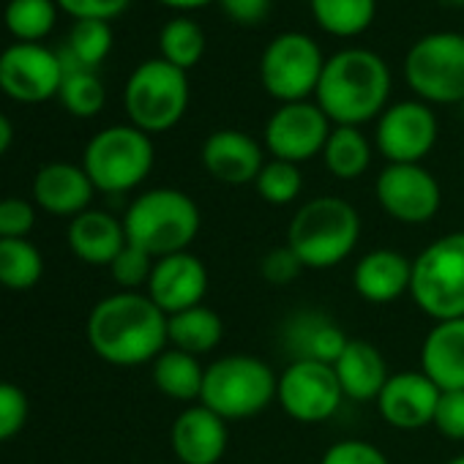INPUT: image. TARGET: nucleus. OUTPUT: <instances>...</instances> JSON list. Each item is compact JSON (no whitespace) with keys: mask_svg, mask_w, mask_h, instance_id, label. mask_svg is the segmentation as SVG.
<instances>
[{"mask_svg":"<svg viewBox=\"0 0 464 464\" xmlns=\"http://www.w3.org/2000/svg\"><path fill=\"white\" fill-rule=\"evenodd\" d=\"M123 104L131 126L145 134H161L180 123L188 107V80L186 72L153 58L140 63L123 91Z\"/></svg>","mask_w":464,"mask_h":464,"instance_id":"7","label":"nucleus"},{"mask_svg":"<svg viewBox=\"0 0 464 464\" xmlns=\"http://www.w3.org/2000/svg\"><path fill=\"white\" fill-rule=\"evenodd\" d=\"M431 426L453 442L464 440V391H442L440 393Z\"/></svg>","mask_w":464,"mask_h":464,"instance_id":"39","label":"nucleus"},{"mask_svg":"<svg viewBox=\"0 0 464 464\" xmlns=\"http://www.w3.org/2000/svg\"><path fill=\"white\" fill-rule=\"evenodd\" d=\"M287 344L293 350V361H320V363H336V358L344 353L350 336L328 320L320 312H306L290 320L287 325Z\"/></svg>","mask_w":464,"mask_h":464,"instance_id":"25","label":"nucleus"},{"mask_svg":"<svg viewBox=\"0 0 464 464\" xmlns=\"http://www.w3.org/2000/svg\"><path fill=\"white\" fill-rule=\"evenodd\" d=\"M361 238V216L342 197H314L304 202L287 227V246L304 268L328 271L344 263Z\"/></svg>","mask_w":464,"mask_h":464,"instance_id":"3","label":"nucleus"},{"mask_svg":"<svg viewBox=\"0 0 464 464\" xmlns=\"http://www.w3.org/2000/svg\"><path fill=\"white\" fill-rule=\"evenodd\" d=\"M61 102L63 107L77 118H93L102 112L107 93L102 80L93 69L82 66H63V85H61Z\"/></svg>","mask_w":464,"mask_h":464,"instance_id":"33","label":"nucleus"},{"mask_svg":"<svg viewBox=\"0 0 464 464\" xmlns=\"http://www.w3.org/2000/svg\"><path fill=\"white\" fill-rule=\"evenodd\" d=\"M112 50V31L110 23L104 20H77L69 44L61 55L63 66H82V69H96Z\"/></svg>","mask_w":464,"mask_h":464,"instance_id":"31","label":"nucleus"},{"mask_svg":"<svg viewBox=\"0 0 464 464\" xmlns=\"http://www.w3.org/2000/svg\"><path fill=\"white\" fill-rule=\"evenodd\" d=\"M410 295L434 323L464 317V232H448L412 260Z\"/></svg>","mask_w":464,"mask_h":464,"instance_id":"6","label":"nucleus"},{"mask_svg":"<svg viewBox=\"0 0 464 464\" xmlns=\"http://www.w3.org/2000/svg\"><path fill=\"white\" fill-rule=\"evenodd\" d=\"M93 180L88 172L69 161L44 164L34 178V199L39 208L55 216H80L93 199Z\"/></svg>","mask_w":464,"mask_h":464,"instance_id":"21","label":"nucleus"},{"mask_svg":"<svg viewBox=\"0 0 464 464\" xmlns=\"http://www.w3.org/2000/svg\"><path fill=\"white\" fill-rule=\"evenodd\" d=\"M445 464H464V453H461V456H453V459H448Z\"/></svg>","mask_w":464,"mask_h":464,"instance_id":"46","label":"nucleus"},{"mask_svg":"<svg viewBox=\"0 0 464 464\" xmlns=\"http://www.w3.org/2000/svg\"><path fill=\"white\" fill-rule=\"evenodd\" d=\"M331 129L334 126L317 102L282 104L266 123V148L271 159L301 164L323 156Z\"/></svg>","mask_w":464,"mask_h":464,"instance_id":"13","label":"nucleus"},{"mask_svg":"<svg viewBox=\"0 0 464 464\" xmlns=\"http://www.w3.org/2000/svg\"><path fill=\"white\" fill-rule=\"evenodd\" d=\"M320 464H391L388 456L366 440H339L325 448Z\"/></svg>","mask_w":464,"mask_h":464,"instance_id":"38","label":"nucleus"},{"mask_svg":"<svg viewBox=\"0 0 464 464\" xmlns=\"http://www.w3.org/2000/svg\"><path fill=\"white\" fill-rule=\"evenodd\" d=\"M91 350L112 366L153 363L167 350V314L145 293L102 298L88 317Z\"/></svg>","mask_w":464,"mask_h":464,"instance_id":"1","label":"nucleus"},{"mask_svg":"<svg viewBox=\"0 0 464 464\" xmlns=\"http://www.w3.org/2000/svg\"><path fill=\"white\" fill-rule=\"evenodd\" d=\"M334 372L344 391V399L353 401H377L391 372L382 353L366 339H350L344 353L336 358Z\"/></svg>","mask_w":464,"mask_h":464,"instance_id":"23","label":"nucleus"},{"mask_svg":"<svg viewBox=\"0 0 464 464\" xmlns=\"http://www.w3.org/2000/svg\"><path fill=\"white\" fill-rule=\"evenodd\" d=\"M304 271V263L298 260V255L285 244L271 249L263 260H260V276L274 285V287H285L290 282H295Z\"/></svg>","mask_w":464,"mask_h":464,"instance_id":"41","label":"nucleus"},{"mask_svg":"<svg viewBox=\"0 0 464 464\" xmlns=\"http://www.w3.org/2000/svg\"><path fill=\"white\" fill-rule=\"evenodd\" d=\"M323 161L334 178L355 180L372 164V142L358 126H334L323 148Z\"/></svg>","mask_w":464,"mask_h":464,"instance_id":"28","label":"nucleus"},{"mask_svg":"<svg viewBox=\"0 0 464 464\" xmlns=\"http://www.w3.org/2000/svg\"><path fill=\"white\" fill-rule=\"evenodd\" d=\"M12 140H14V129H12L9 118H6L4 112H0V156H4V153L9 150Z\"/></svg>","mask_w":464,"mask_h":464,"instance_id":"44","label":"nucleus"},{"mask_svg":"<svg viewBox=\"0 0 464 464\" xmlns=\"http://www.w3.org/2000/svg\"><path fill=\"white\" fill-rule=\"evenodd\" d=\"M216 4L238 25H257L271 12V0H216Z\"/></svg>","mask_w":464,"mask_h":464,"instance_id":"43","label":"nucleus"},{"mask_svg":"<svg viewBox=\"0 0 464 464\" xmlns=\"http://www.w3.org/2000/svg\"><path fill=\"white\" fill-rule=\"evenodd\" d=\"M412 260L396 249H372L353 268V287L366 304H393L410 295Z\"/></svg>","mask_w":464,"mask_h":464,"instance_id":"20","label":"nucleus"},{"mask_svg":"<svg viewBox=\"0 0 464 464\" xmlns=\"http://www.w3.org/2000/svg\"><path fill=\"white\" fill-rule=\"evenodd\" d=\"M437 118L426 102H396L377 118V150L388 164H420L437 145Z\"/></svg>","mask_w":464,"mask_h":464,"instance_id":"12","label":"nucleus"},{"mask_svg":"<svg viewBox=\"0 0 464 464\" xmlns=\"http://www.w3.org/2000/svg\"><path fill=\"white\" fill-rule=\"evenodd\" d=\"M279 407L298 423H323L344 401V391L331 363L293 361L276 380Z\"/></svg>","mask_w":464,"mask_h":464,"instance_id":"11","label":"nucleus"},{"mask_svg":"<svg viewBox=\"0 0 464 464\" xmlns=\"http://www.w3.org/2000/svg\"><path fill=\"white\" fill-rule=\"evenodd\" d=\"M420 372L440 391H464V317L431 325L420 344Z\"/></svg>","mask_w":464,"mask_h":464,"instance_id":"22","label":"nucleus"},{"mask_svg":"<svg viewBox=\"0 0 464 464\" xmlns=\"http://www.w3.org/2000/svg\"><path fill=\"white\" fill-rule=\"evenodd\" d=\"M227 420L205 404H188L169 429V445L180 464H218L227 453Z\"/></svg>","mask_w":464,"mask_h":464,"instance_id":"19","label":"nucleus"},{"mask_svg":"<svg viewBox=\"0 0 464 464\" xmlns=\"http://www.w3.org/2000/svg\"><path fill=\"white\" fill-rule=\"evenodd\" d=\"M28 420V396L14 382H0V442L20 434Z\"/></svg>","mask_w":464,"mask_h":464,"instance_id":"37","label":"nucleus"},{"mask_svg":"<svg viewBox=\"0 0 464 464\" xmlns=\"http://www.w3.org/2000/svg\"><path fill=\"white\" fill-rule=\"evenodd\" d=\"M208 282L205 263L191 252H178L156 260L145 295L169 317L199 306L208 295Z\"/></svg>","mask_w":464,"mask_h":464,"instance_id":"16","label":"nucleus"},{"mask_svg":"<svg viewBox=\"0 0 464 464\" xmlns=\"http://www.w3.org/2000/svg\"><path fill=\"white\" fill-rule=\"evenodd\" d=\"M374 191L380 208L399 224H426L442 205L440 183L423 164H388Z\"/></svg>","mask_w":464,"mask_h":464,"instance_id":"15","label":"nucleus"},{"mask_svg":"<svg viewBox=\"0 0 464 464\" xmlns=\"http://www.w3.org/2000/svg\"><path fill=\"white\" fill-rule=\"evenodd\" d=\"M391 96L388 63L363 47H350L325 61L317 104L334 126H361L380 118Z\"/></svg>","mask_w":464,"mask_h":464,"instance_id":"2","label":"nucleus"},{"mask_svg":"<svg viewBox=\"0 0 464 464\" xmlns=\"http://www.w3.org/2000/svg\"><path fill=\"white\" fill-rule=\"evenodd\" d=\"M159 4H164L169 9H180V12H191V9H199V6L213 4V0H159Z\"/></svg>","mask_w":464,"mask_h":464,"instance_id":"45","label":"nucleus"},{"mask_svg":"<svg viewBox=\"0 0 464 464\" xmlns=\"http://www.w3.org/2000/svg\"><path fill=\"white\" fill-rule=\"evenodd\" d=\"M404 80L423 102L464 104V36L442 31L418 39L404 58Z\"/></svg>","mask_w":464,"mask_h":464,"instance_id":"9","label":"nucleus"},{"mask_svg":"<svg viewBox=\"0 0 464 464\" xmlns=\"http://www.w3.org/2000/svg\"><path fill=\"white\" fill-rule=\"evenodd\" d=\"M257 194L268 202V205H290L298 199L301 188H304V175L298 164L282 161V159H268L266 167L260 169L257 180H255Z\"/></svg>","mask_w":464,"mask_h":464,"instance_id":"35","label":"nucleus"},{"mask_svg":"<svg viewBox=\"0 0 464 464\" xmlns=\"http://www.w3.org/2000/svg\"><path fill=\"white\" fill-rule=\"evenodd\" d=\"M221 339H224V323L205 304L167 317V342L180 353L199 358L205 353H213L221 344Z\"/></svg>","mask_w":464,"mask_h":464,"instance_id":"26","label":"nucleus"},{"mask_svg":"<svg viewBox=\"0 0 464 464\" xmlns=\"http://www.w3.org/2000/svg\"><path fill=\"white\" fill-rule=\"evenodd\" d=\"M55 0H9L6 28L25 44H39L55 28Z\"/></svg>","mask_w":464,"mask_h":464,"instance_id":"34","label":"nucleus"},{"mask_svg":"<svg viewBox=\"0 0 464 464\" xmlns=\"http://www.w3.org/2000/svg\"><path fill=\"white\" fill-rule=\"evenodd\" d=\"M202 167L208 175L227 186H246L257 180L266 167L263 145L238 129H218L202 142Z\"/></svg>","mask_w":464,"mask_h":464,"instance_id":"18","label":"nucleus"},{"mask_svg":"<svg viewBox=\"0 0 464 464\" xmlns=\"http://www.w3.org/2000/svg\"><path fill=\"white\" fill-rule=\"evenodd\" d=\"M199 227L202 213L197 202L186 191L167 186L140 194L123 216L126 241L156 260L188 252L199 236Z\"/></svg>","mask_w":464,"mask_h":464,"instance_id":"4","label":"nucleus"},{"mask_svg":"<svg viewBox=\"0 0 464 464\" xmlns=\"http://www.w3.org/2000/svg\"><path fill=\"white\" fill-rule=\"evenodd\" d=\"M440 393L442 391L423 372H396L380 391L377 410L388 426L415 431L431 426Z\"/></svg>","mask_w":464,"mask_h":464,"instance_id":"17","label":"nucleus"},{"mask_svg":"<svg viewBox=\"0 0 464 464\" xmlns=\"http://www.w3.org/2000/svg\"><path fill=\"white\" fill-rule=\"evenodd\" d=\"M159 50L161 58L183 72L197 66L205 55V34L202 28L188 17L169 20L159 34Z\"/></svg>","mask_w":464,"mask_h":464,"instance_id":"32","label":"nucleus"},{"mask_svg":"<svg viewBox=\"0 0 464 464\" xmlns=\"http://www.w3.org/2000/svg\"><path fill=\"white\" fill-rule=\"evenodd\" d=\"M150 134L137 126H110L99 131L82 156V169L93 180L96 191L123 194L137 188L153 169Z\"/></svg>","mask_w":464,"mask_h":464,"instance_id":"8","label":"nucleus"},{"mask_svg":"<svg viewBox=\"0 0 464 464\" xmlns=\"http://www.w3.org/2000/svg\"><path fill=\"white\" fill-rule=\"evenodd\" d=\"M153 266H156V257H150L134 244H126L118 252V257L110 263V274L118 287H123L126 293H137L140 287H148Z\"/></svg>","mask_w":464,"mask_h":464,"instance_id":"36","label":"nucleus"},{"mask_svg":"<svg viewBox=\"0 0 464 464\" xmlns=\"http://www.w3.org/2000/svg\"><path fill=\"white\" fill-rule=\"evenodd\" d=\"M202 380H205V366L199 363L197 355L169 347L153 361V385L172 401H183V404L199 401Z\"/></svg>","mask_w":464,"mask_h":464,"instance_id":"27","label":"nucleus"},{"mask_svg":"<svg viewBox=\"0 0 464 464\" xmlns=\"http://www.w3.org/2000/svg\"><path fill=\"white\" fill-rule=\"evenodd\" d=\"M36 224V208L28 199H0V238H28Z\"/></svg>","mask_w":464,"mask_h":464,"instance_id":"40","label":"nucleus"},{"mask_svg":"<svg viewBox=\"0 0 464 464\" xmlns=\"http://www.w3.org/2000/svg\"><path fill=\"white\" fill-rule=\"evenodd\" d=\"M55 4L72 14L74 20H115L118 14L126 12L131 0H55Z\"/></svg>","mask_w":464,"mask_h":464,"instance_id":"42","label":"nucleus"},{"mask_svg":"<svg viewBox=\"0 0 464 464\" xmlns=\"http://www.w3.org/2000/svg\"><path fill=\"white\" fill-rule=\"evenodd\" d=\"M325 58L317 42L306 34H282L276 36L260 58V82L282 104L306 102L317 93Z\"/></svg>","mask_w":464,"mask_h":464,"instance_id":"10","label":"nucleus"},{"mask_svg":"<svg viewBox=\"0 0 464 464\" xmlns=\"http://www.w3.org/2000/svg\"><path fill=\"white\" fill-rule=\"evenodd\" d=\"M42 274V252L28 238H0V285L23 293L36 287Z\"/></svg>","mask_w":464,"mask_h":464,"instance_id":"30","label":"nucleus"},{"mask_svg":"<svg viewBox=\"0 0 464 464\" xmlns=\"http://www.w3.org/2000/svg\"><path fill=\"white\" fill-rule=\"evenodd\" d=\"M61 55L44 44L17 42L0 55V91L23 104H39L61 93Z\"/></svg>","mask_w":464,"mask_h":464,"instance_id":"14","label":"nucleus"},{"mask_svg":"<svg viewBox=\"0 0 464 464\" xmlns=\"http://www.w3.org/2000/svg\"><path fill=\"white\" fill-rule=\"evenodd\" d=\"M276 380L279 374H274V369L257 355H221L205 366L199 404L227 423L249 420L276 401Z\"/></svg>","mask_w":464,"mask_h":464,"instance_id":"5","label":"nucleus"},{"mask_svg":"<svg viewBox=\"0 0 464 464\" xmlns=\"http://www.w3.org/2000/svg\"><path fill=\"white\" fill-rule=\"evenodd\" d=\"M69 249L88 266H110L129 244L123 221L104 210H85L69 224Z\"/></svg>","mask_w":464,"mask_h":464,"instance_id":"24","label":"nucleus"},{"mask_svg":"<svg viewBox=\"0 0 464 464\" xmlns=\"http://www.w3.org/2000/svg\"><path fill=\"white\" fill-rule=\"evenodd\" d=\"M309 6L317 25L331 36H358L377 14V0H309Z\"/></svg>","mask_w":464,"mask_h":464,"instance_id":"29","label":"nucleus"}]
</instances>
